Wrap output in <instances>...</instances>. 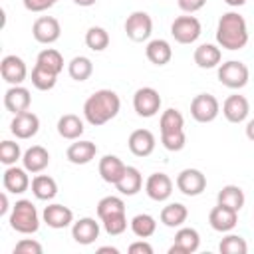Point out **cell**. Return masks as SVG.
<instances>
[{"label":"cell","instance_id":"1","mask_svg":"<svg viewBox=\"0 0 254 254\" xmlns=\"http://www.w3.org/2000/svg\"><path fill=\"white\" fill-rule=\"evenodd\" d=\"M121 109V99L113 89H97L83 103V117L89 125L99 127L111 121Z\"/></svg>","mask_w":254,"mask_h":254},{"label":"cell","instance_id":"2","mask_svg":"<svg viewBox=\"0 0 254 254\" xmlns=\"http://www.w3.org/2000/svg\"><path fill=\"white\" fill-rule=\"evenodd\" d=\"M216 42L220 48L236 52L248 44V26L244 16L238 12H226L220 16L216 26Z\"/></svg>","mask_w":254,"mask_h":254},{"label":"cell","instance_id":"3","mask_svg":"<svg viewBox=\"0 0 254 254\" xmlns=\"http://www.w3.org/2000/svg\"><path fill=\"white\" fill-rule=\"evenodd\" d=\"M159 129H161V143L167 151H181L187 143L185 135V117L177 109H165L161 119H159Z\"/></svg>","mask_w":254,"mask_h":254},{"label":"cell","instance_id":"4","mask_svg":"<svg viewBox=\"0 0 254 254\" xmlns=\"http://www.w3.org/2000/svg\"><path fill=\"white\" fill-rule=\"evenodd\" d=\"M8 222L12 226V230L20 232V234H34L40 228V216L38 210L34 206L32 200L28 198H20L14 202L12 212L8 216Z\"/></svg>","mask_w":254,"mask_h":254},{"label":"cell","instance_id":"5","mask_svg":"<svg viewBox=\"0 0 254 254\" xmlns=\"http://www.w3.org/2000/svg\"><path fill=\"white\" fill-rule=\"evenodd\" d=\"M248 77H250V71H248L246 64H242L238 60H228L218 65V81L224 87L242 89L248 83Z\"/></svg>","mask_w":254,"mask_h":254},{"label":"cell","instance_id":"6","mask_svg":"<svg viewBox=\"0 0 254 254\" xmlns=\"http://www.w3.org/2000/svg\"><path fill=\"white\" fill-rule=\"evenodd\" d=\"M202 26L194 16H179L171 24V36L179 44H192L200 38Z\"/></svg>","mask_w":254,"mask_h":254},{"label":"cell","instance_id":"7","mask_svg":"<svg viewBox=\"0 0 254 254\" xmlns=\"http://www.w3.org/2000/svg\"><path fill=\"white\" fill-rule=\"evenodd\" d=\"M220 103L212 93H198L190 101V115L198 123H210L218 117Z\"/></svg>","mask_w":254,"mask_h":254},{"label":"cell","instance_id":"8","mask_svg":"<svg viewBox=\"0 0 254 254\" xmlns=\"http://www.w3.org/2000/svg\"><path fill=\"white\" fill-rule=\"evenodd\" d=\"M133 109L139 117H155L161 109V95L155 87H139L133 95Z\"/></svg>","mask_w":254,"mask_h":254},{"label":"cell","instance_id":"9","mask_svg":"<svg viewBox=\"0 0 254 254\" xmlns=\"http://www.w3.org/2000/svg\"><path fill=\"white\" fill-rule=\"evenodd\" d=\"M151 32H153V20H151V16L147 12L135 10V12H131L127 16V20H125V34H127L129 40L145 42V40H149Z\"/></svg>","mask_w":254,"mask_h":254},{"label":"cell","instance_id":"10","mask_svg":"<svg viewBox=\"0 0 254 254\" xmlns=\"http://www.w3.org/2000/svg\"><path fill=\"white\" fill-rule=\"evenodd\" d=\"M177 189L185 196H198L206 189V177L198 169H183L177 175Z\"/></svg>","mask_w":254,"mask_h":254},{"label":"cell","instance_id":"11","mask_svg":"<svg viewBox=\"0 0 254 254\" xmlns=\"http://www.w3.org/2000/svg\"><path fill=\"white\" fill-rule=\"evenodd\" d=\"M32 36L38 44H54L62 36V26L54 16H40L32 24Z\"/></svg>","mask_w":254,"mask_h":254},{"label":"cell","instance_id":"12","mask_svg":"<svg viewBox=\"0 0 254 254\" xmlns=\"http://www.w3.org/2000/svg\"><path fill=\"white\" fill-rule=\"evenodd\" d=\"M0 73H2V79L6 83H10V85H22V81L28 77V67H26V62L20 56L8 54L0 62Z\"/></svg>","mask_w":254,"mask_h":254},{"label":"cell","instance_id":"13","mask_svg":"<svg viewBox=\"0 0 254 254\" xmlns=\"http://www.w3.org/2000/svg\"><path fill=\"white\" fill-rule=\"evenodd\" d=\"M145 192L151 200L163 202L173 194V181L165 173H153L145 181Z\"/></svg>","mask_w":254,"mask_h":254},{"label":"cell","instance_id":"14","mask_svg":"<svg viewBox=\"0 0 254 254\" xmlns=\"http://www.w3.org/2000/svg\"><path fill=\"white\" fill-rule=\"evenodd\" d=\"M10 131L16 139H32L40 131V119L32 111H22V113L14 115V119L10 123Z\"/></svg>","mask_w":254,"mask_h":254},{"label":"cell","instance_id":"15","mask_svg":"<svg viewBox=\"0 0 254 254\" xmlns=\"http://www.w3.org/2000/svg\"><path fill=\"white\" fill-rule=\"evenodd\" d=\"M42 220L54 228V230H62V228H67L69 224H73V212L69 206H64L60 202H54V204H48L42 212Z\"/></svg>","mask_w":254,"mask_h":254},{"label":"cell","instance_id":"16","mask_svg":"<svg viewBox=\"0 0 254 254\" xmlns=\"http://www.w3.org/2000/svg\"><path fill=\"white\" fill-rule=\"evenodd\" d=\"M200 246V236L194 228L190 226H179L177 234H175V242L169 248V254H192L196 252Z\"/></svg>","mask_w":254,"mask_h":254},{"label":"cell","instance_id":"17","mask_svg":"<svg viewBox=\"0 0 254 254\" xmlns=\"http://www.w3.org/2000/svg\"><path fill=\"white\" fill-rule=\"evenodd\" d=\"M208 224L216 232H230L238 224V212L216 202V206L208 214Z\"/></svg>","mask_w":254,"mask_h":254},{"label":"cell","instance_id":"18","mask_svg":"<svg viewBox=\"0 0 254 254\" xmlns=\"http://www.w3.org/2000/svg\"><path fill=\"white\" fill-rule=\"evenodd\" d=\"M71 238L81 246L93 244L99 238V222H95V218H89V216L75 220L71 224Z\"/></svg>","mask_w":254,"mask_h":254},{"label":"cell","instance_id":"19","mask_svg":"<svg viewBox=\"0 0 254 254\" xmlns=\"http://www.w3.org/2000/svg\"><path fill=\"white\" fill-rule=\"evenodd\" d=\"M30 103H32V95L24 85H10L4 93V107L14 115L28 111Z\"/></svg>","mask_w":254,"mask_h":254},{"label":"cell","instance_id":"20","mask_svg":"<svg viewBox=\"0 0 254 254\" xmlns=\"http://www.w3.org/2000/svg\"><path fill=\"white\" fill-rule=\"evenodd\" d=\"M250 113V103L244 95H228L222 103V115L226 117V121L230 123H242L246 121Z\"/></svg>","mask_w":254,"mask_h":254},{"label":"cell","instance_id":"21","mask_svg":"<svg viewBox=\"0 0 254 254\" xmlns=\"http://www.w3.org/2000/svg\"><path fill=\"white\" fill-rule=\"evenodd\" d=\"M127 145H129V151H131L135 157H149V155L155 151L157 139H155V135H153L149 129H135V131L129 135Z\"/></svg>","mask_w":254,"mask_h":254},{"label":"cell","instance_id":"22","mask_svg":"<svg viewBox=\"0 0 254 254\" xmlns=\"http://www.w3.org/2000/svg\"><path fill=\"white\" fill-rule=\"evenodd\" d=\"M2 185H4V190L6 192H12V194H22L30 189V177H28V171L22 167H8L4 171V177H2Z\"/></svg>","mask_w":254,"mask_h":254},{"label":"cell","instance_id":"23","mask_svg":"<svg viewBox=\"0 0 254 254\" xmlns=\"http://www.w3.org/2000/svg\"><path fill=\"white\" fill-rule=\"evenodd\" d=\"M95 155H97V145L93 141H79V139H75V143H71L65 151L67 161L73 165H87L95 159Z\"/></svg>","mask_w":254,"mask_h":254},{"label":"cell","instance_id":"24","mask_svg":"<svg viewBox=\"0 0 254 254\" xmlns=\"http://www.w3.org/2000/svg\"><path fill=\"white\" fill-rule=\"evenodd\" d=\"M22 165L28 173H42L48 165H50V153L46 147L42 145H32L30 149L24 151L22 155Z\"/></svg>","mask_w":254,"mask_h":254},{"label":"cell","instance_id":"25","mask_svg":"<svg viewBox=\"0 0 254 254\" xmlns=\"http://www.w3.org/2000/svg\"><path fill=\"white\" fill-rule=\"evenodd\" d=\"M125 169H127V165L117 155H103L99 159V175L109 185H117V181L123 177Z\"/></svg>","mask_w":254,"mask_h":254},{"label":"cell","instance_id":"26","mask_svg":"<svg viewBox=\"0 0 254 254\" xmlns=\"http://www.w3.org/2000/svg\"><path fill=\"white\" fill-rule=\"evenodd\" d=\"M192 58H194V64H196L198 67H202V69H212V67L220 65L222 52H220V48L214 46V44H200V46L194 50Z\"/></svg>","mask_w":254,"mask_h":254},{"label":"cell","instance_id":"27","mask_svg":"<svg viewBox=\"0 0 254 254\" xmlns=\"http://www.w3.org/2000/svg\"><path fill=\"white\" fill-rule=\"evenodd\" d=\"M145 56H147V60H149L151 64H155V65H165V64H169L171 58H173V48H171V44H169L167 40L157 38V40H151V42L147 44Z\"/></svg>","mask_w":254,"mask_h":254},{"label":"cell","instance_id":"28","mask_svg":"<svg viewBox=\"0 0 254 254\" xmlns=\"http://www.w3.org/2000/svg\"><path fill=\"white\" fill-rule=\"evenodd\" d=\"M83 131H85L83 121L73 113H65L58 119V133H60V137H64L67 141L79 139L83 135Z\"/></svg>","mask_w":254,"mask_h":254},{"label":"cell","instance_id":"29","mask_svg":"<svg viewBox=\"0 0 254 254\" xmlns=\"http://www.w3.org/2000/svg\"><path fill=\"white\" fill-rule=\"evenodd\" d=\"M161 222L169 228H179L187 222L189 218V208L183 202H169L167 206H163L161 210Z\"/></svg>","mask_w":254,"mask_h":254},{"label":"cell","instance_id":"30","mask_svg":"<svg viewBox=\"0 0 254 254\" xmlns=\"http://www.w3.org/2000/svg\"><path fill=\"white\" fill-rule=\"evenodd\" d=\"M115 187H117V190H119L121 194H125V196L137 194V192L141 190V187H143V175H141V171H139L137 167H127L125 173H123V177L117 181Z\"/></svg>","mask_w":254,"mask_h":254},{"label":"cell","instance_id":"31","mask_svg":"<svg viewBox=\"0 0 254 254\" xmlns=\"http://www.w3.org/2000/svg\"><path fill=\"white\" fill-rule=\"evenodd\" d=\"M244 190L238 187V185H226V187H222L220 190H218V194H216V202L218 204H222V206H228V208H232V210H240L242 206H244Z\"/></svg>","mask_w":254,"mask_h":254},{"label":"cell","instance_id":"32","mask_svg":"<svg viewBox=\"0 0 254 254\" xmlns=\"http://www.w3.org/2000/svg\"><path fill=\"white\" fill-rule=\"evenodd\" d=\"M32 192L38 200H52L58 194V183L50 175H36L32 179Z\"/></svg>","mask_w":254,"mask_h":254},{"label":"cell","instance_id":"33","mask_svg":"<svg viewBox=\"0 0 254 254\" xmlns=\"http://www.w3.org/2000/svg\"><path fill=\"white\" fill-rule=\"evenodd\" d=\"M36 65H40V67H44V69H48V71L60 75V71L64 69V58H62V54H60L58 50L46 48V50H42V52L38 54Z\"/></svg>","mask_w":254,"mask_h":254},{"label":"cell","instance_id":"34","mask_svg":"<svg viewBox=\"0 0 254 254\" xmlns=\"http://www.w3.org/2000/svg\"><path fill=\"white\" fill-rule=\"evenodd\" d=\"M129 226H131V232H133L137 238H149V236H153L155 230H157V220H155L151 214L143 212V214H135V216L131 218Z\"/></svg>","mask_w":254,"mask_h":254},{"label":"cell","instance_id":"35","mask_svg":"<svg viewBox=\"0 0 254 254\" xmlns=\"http://www.w3.org/2000/svg\"><path fill=\"white\" fill-rule=\"evenodd\" d=\"M67 73L71 79L75 81H85L89 79V75L93 73V64L89 58L85 56H75L69 64H67Z\"/></svg>","mask_w":254,"mask_h":254},{"label":"cell","instance_id":"36","mask_svg":"<svg viewBox=\"0 0 254 254\" xmlns=\"http://www.w3.org/2000/svg\"><path fill=\"white\" fill-rule=\"evenodd\" d=\"M85 46L91 52H103L109 46V34H107V30L101 28V26H91L85 32Z\"/></svg>","mask_w":254,"mask_h":254},{"label":"cell","instance_id":"37","mask_svg":"<svg viewBox=\"0 0 254 254\" xmlns=\"http://www.w3.org/2000/svg\"><path fill=\"white\" fill-rule=\"evenodd\" d=\"M30 81H32V85L36 89L50 91V89H54V85L58 81V75L52 73V71H48V69H44V67H40V65H34L32 75H30Z\"/></svg>","mask_w":254,"mask_h":254},{"label":"cell","instance_id":"38","mask_svg":"<svg viewBox=\"0 0 254 254\" xmlns=\"http://www.w3.org/2000/svg\"><path fill=\"white\" fill-rule=\"evenodd\" d=\"M119 212H125V202L121 196H103L99 202H97V216L99 220L105 218V216H111V214H119Z\"/></svg>","mask_w":254,"mask_h":254},{"label":"cell","instance_id":"39","mask_svg":"<svg viewBox=\"0 0 254 254\" xmlns=\"http://www.w3.org/2000/svg\"><path fill=\"white\" fill-rule=\"evenodd\" d=\"M220 254H246L248 244L240 234H226L218 244Z\"/></svg>","mask_w":254,"mask_h":254},{"label":"cell","instance_id":"40","mask_svg":"<svg viewBox=\"0 0 254 254\" xmlns=\"http://www.w3.org/2000/svg\"><path fill=\"white\" fill-rule=\"evenodd\" d=\"M22 149H20V145L16 143V141H10V139H4L2 143H0V163L2 165H6V167H12V165H16V161H20L22 159Z\"/></svg>","mask_w":254,"mask_h":254},{"label":"cell","instance_id":"41","mask_svg":"<svg viewBox=\"0 0 254 254\" xmlns=\"http://www.w3.org/2000/svg\"><path fill=\"white\" fill-rule=\"evenodd\" d=\"M101 224H103V230L109 236H119V234H123L127 230V216H125V212L111 214V216L101 218Z\"/></svg>","mask_w":254,"mask_h":254},{"label":"cell","instance_id":"42","mask_svg":"<svg viewBox=\"0 0 254 254\" xmlns=\"http://www.w3.org/2000/svg\"><path fill=\"white\" fill-rule=\"evenodd\" d=\"M42 244L32 240V238H22L16 246H14V254H42Z\"/></svg>","mask_w":254,"mask_h":254},{"label":"cell","instance_id":"43","mask_svg":"<svg viewBox=\"0 0 254 254\" xmlns=\"http://www.w3.org/2000/svg\"><path fill=\"white\" fill-rule=\"evenodd\" d=\"M60 0H22L24 8L28 12H44L48 8H52L54 4H58Z\"/></svg>","mask_w":254,"mask_h":254},{"label":"cell","instance_id":"44","mask_svg":"<svg viewBox=\"0 0 254 254\" xmlns=\"http://www.w3.org/2000/svg\"><path fill=\"white\" fill-rule=\"evenodd\" d=\"M177 4H179V8H181L183 12L192 14V12L200 10V8L206 4V0H177Z\"/></svg>","mask_w":254,"mask_h":254},{"label":"cell","instance_id":"45","mask_svg":"<svg viewBox=\"0 0 254 254\" xmlns=\"http://www.w3.org/2000/svg\"><path fill=\"white\" fill-rule=\"evenodd\" d=\"M129 254H153V246L145 242V238H141L129 246Z\"/></svg>","mask_w":254,"mask_h":254},{"label":"cell","instance_id":"46","mask_svg":"<svg viewBox=\"0 0 254 254\" xmlns=\"http://www.w3.org/2000/svg\"><path fill=\"white\" fill-rule=\"evenodd\" d=\"M8 208H10V204H8V194L2 192V194H0V216H4V214L8 212Z\"/></svg>","mask_w":254,"mask_h":254},{"label":"cell","instance_id":"47","mask_svg":"<svg viewBox=\"0 0 254 254\" xmlns=\"http://www.w3.org/2000/svg\"><path fill=\"white\" fill-rule=\"evenodd\" d=\"M246 137H248L250 141H254V119H250V121L246 123Z\"/></svg>","mask_w":254,"mask_h":254},{"label":"cell","instance_id":"48","mask_svg":"<svg viewBox=\"0 0 254 254\" xmlns=\"http://www.w3.org/2000/svg\"><path fill=\"white\" fill-rule=\"evenodd\" d=\"M97 252H99V254H103V252H111V254H119V250H117L115 246H101V248H97Z\"/></svg>","mask_w":254,"mask_h":254},{"label":"cell","instance_id":"49","mask_svg":"<svg viewBox=\"0 0 254 254\" xmlns=\"http://www.w3.org/2000/svg\"><path fill=\"white\" fill-rule=\"evenodd\" d=\"M77 6H83V8H87V6H93L97 0H73Z\"/></svg>","mask_w":254,"mask_h":254},{"label":"cell","instance_id":"50","mask_svg":"<svg viewBox=\"0 0 254 254\" xmlns=\"http://www.w3.org/2000/svg\"><path fill=\"white\" fill-rule=\"evenodd\" d=\"M228 6H232V8H238V6H244L246 4V0H224Z\"/></svg>","mask_w":254,"mask_h":254}]
</instances>
